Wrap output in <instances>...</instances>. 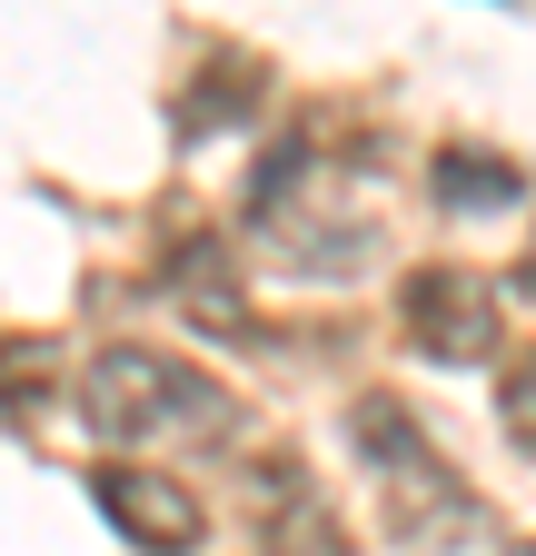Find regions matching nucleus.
I'll return each mask as SVG.
<instances>
[{"mask_svg": "<svg viewBox=\"0 0 536 556\" xmlns=\"http://www.w3.org/2000/svg\"><path fill=\"white\" fill-rule=\"evenodd\" d=\"M90 497L140 536L150 556H179V546H199V507H189V486H169V477H140V467H100L90 477Z\"/></svg>", "mask_w": 536, "mask_h": 556, "instance_id": "obj_2", "label": "nucleus"}, {"mask_svg": "<svg viewBox=\"0 0 536 556\" xmlns=\"http://www.w3.org/2000/svg\"><path fill=\"white\" fill-rule=\"evenodd\" d=\"M80 417L100 438H119V447H150V438L219 428L229 407H219V388L199 368L159 358V348H110V358H90V378H80Z\"/></svg>", "mask_w": 536, "mask_h": 556, "instance_id": "obj_1", "label": "nucleus"}, {"mask_svg": "<svg viewBox=\"0 0 536 556\" xmlns=\"http://www.w3.org/2000/svg\"><path fill=\"white\" fill-rule=\"evenodd\" d=\"M526 556H536V546H526Z\"/></svg>", "mask_w": 536, "mask_h": 556, "instance_id": "obj_3", "label": "nucleus"}]
</instances>
